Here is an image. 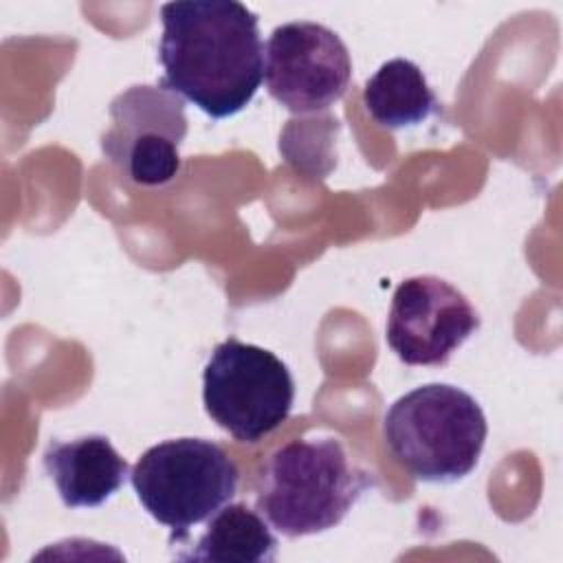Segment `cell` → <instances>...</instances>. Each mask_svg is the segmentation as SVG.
<instances>
[{"label":"cell","mask_w":563,"mask_h":563,"mask_svg":"<svg viewBox=\"0 0 563 563\" xmlns=\"http://www.w3.org/2000/svg\"><path fill=\"white\" fill-rule=\"evenodd\" d=\"M161 88L211 119L244 110L264 79L257 15L235 0H185L161 7Z\"/></svg>","instance_id":"obj_1"},{"label":"cell","mask_w":563,"mask_h":563,"mask_svg":"<svg viewBox=\"0 0 563 563\" xmlns=\"http://www.w3.org/2000/svg\"><path fill=\"white\" fill-rule=\"evenodd\" d=\"M374 477L354 464L336 438L277 446L255 479L257 512L284 537L325 532L343 521Z\"/></svg>","instance_id":"obj_2"},{"label":"cell","mask_w":563,"mask_h":563,"mask_svg":"<svg viewBox=\"0 0 563 563\" xmlns=\"http://www.w3.org/2000/svg\"><path fill=\"white\" fill-rule=\"evenodd\" d=\"M488 433L479 402L446 383L420 385L391 402L383 438L396 462L422 482H457L479 462Z\"/></svg>","instance_id":"obj_3"},{"label":"cell","mask_w":563,"mask_h":563,"mask_svg":"<svg viewBox=\"0 0 563 563\" xmlns=\"http://www.w3.org/2000/svg\"><path fill=\"white\" fill-rule=\"evenodd\" d=\"M352 79L343 40L319 22H286L273 29L264 48L268 95L295 114L330 108Z\"/></svg>","instance_id":"obj_6"},{"label":"cell","mask_w":563,"mask_h":563,"mask_svg":"<svg viewBox=\"0 0 563 563\" xmlns=\"http://www.w3.org/2000/svg\"><path fill=\"white\" fill-rule=\"evenodd\" d=\"M479 323L462 290L442 277L418 275L396 286L385 341L405 365L440 367L479 330Z\"/></svg>","instance_id":"obj_7"},{"label":"cell","mask_w":563,"mask_h":563,"mask_svg":"<svg viewBox=\"0 0 563 563\" xmlns=\"http://www.w3.org/2000/svg\"><path fill=\"white\" fill-rule=\"evenodd\" d=\"M130 482L150 517L169 528V545H178L191 526L235 497L240 471L220 444L176 438L150 446L132 466Z\"/></svg>","instance_id":"obj_4"},{"label":"cell","mask_w":563,"mask_h":563,"mask_svg":"<svg viewBox=\"0 0 563 563\" xmlns=\"http://www.w3.org/2000/svg\"><path fill=\"white\" fill-rule=\"evenodd\" d=\"M277 556V539L257 510L246 504H224L209 517L205 532L185 561H229V563H271Z\"/></svg>","instance_id":"obj_11"},{"label":"cell","mask_w":563,"mask_h":563,"mask_svg":"<svg viewBox=\"0 0 563 563\" xmlns=\"http://www.w3.org/2000/svg\"><path fill=\"white\" fill-rule=\"evenodd\" d=\"M42 462L66 508L101 506L130 475L128 462L117 453L110 438L101 433L68 442L51 440Z\"/></svg>","instance_id":"obj_9"},{"label":"cell","mask_w":563,"mask_h":563,"mask_svg":"<svg viewBox=\"0 0 563 563\" xmlns=\"http://www.w3.org/2000/svg\"><path fill=\"white\" fill-rule=\"evenodd\" d=\"M114 125L103 152L136 185L169 183L180 167L178 145L187 134L183 101L163 88L134 86L112 101Z\"/></svg>","instance_id":"obj_8"},{"label":"cell","mask_w":563,"mask_h":563,"mask_svg":"<svg viewBox=\"0 0 563 563\" xmlns=\"http://www.w3.org/2000/svg\"><path fill=\"white\" fill-rule=\"evenodd\" d=\"M295 380L271 350L235 336L218 343L202 369L207 416L238 442H257L290 416Z\"/></svg>","instance_id":"obj_5"},{"label":"cell","mask_w":563,"mask_h":563,"mask_svg":"<svg viewBox=\"0 0 563 563\" xmlns=\"http://www.w3.org/2000/svg\"><path fill=\"white\" fill-rule=\"evenodd\" d=\"M363 103L369 117L389 130L418 125L438 110V99L420 66L405 57L380 64L365 81Z\"/></svg>","instance_id":"obj_10"}]
</instances>
